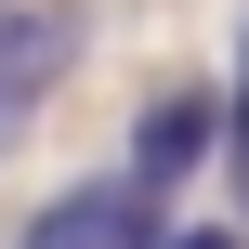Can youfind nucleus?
Returning a JSON list of instances; mask_svg holds the SVG:
<instances>
[{"mask_svg":"<svg viewBox=\"0 0 249 249\" xmlns=\"http://www.w3.org/2000/svg\"><path fill=\"white\" fill-rule=\"evenodd\" d=\"M66 53H79V13H66V0H0V144H13L26 105L66 79Z\"/></svg>","mask_w":249,"mask_h":249,"instance_id":"obj_2","label":"nucleus"},{"mask_svg":"<svg viewBox=\"0 0 249 249\" xmlns=\"http://www.w3.org/2000/svg\"><path fill=\"white\" fill-rule=\"evenodd\" d=\"M171 249H236V236H171Z\"/></svg>","mask_w":249,"mask_h":249,"instance_id":"obj_4","label":"nucleus"},{"mask_svg":"<svg viewBox=\"0 0 249 249\" xmlns=\"http://www.w3.org/2000/svg\"><path fill=\"white\" fill-rule=\"evenodd\" d=\"M26 249H171V236H158V197H144L131 171H105V184H66V197L26 223Z\"/></svg>","mask_w":249,"mask_h":249,"instance_id":"obj_1","label":"nucleus"},{"mask_svg":"<svg viewBox=\"0 0 249 249\" xmlns=\"http://www.w3.org/2000/svg\"><path fill=\"white\" fill-rule=\"evenodd\" d=\"M210 131H223V118H210V92H158V105H144V131H131V184H144V197H171V184L210 158Z\"/></svg>","mask_w":249,"mask_h":249,"instance_id":"obj_3","label":"nucleus"}]
</instances>
